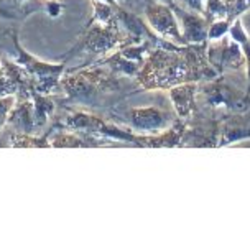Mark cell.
<instances>
[{
	"label": "cell",
	"mask_w": 250,
	"mask_h": 250,
	"mask_svg": "<svg viewBox=\"0 0 250 250\" xmlns=\"http://www.w3.org/2000/svg\"><path fill=\"white\" fill-rule=\"evenodd\" d=\"M208 43L158 46L145 58L137 83L140 89H169L183 83H203L219 76L208 61Z\"/></svg>",
	"instance_id": "1"
},
{
	"label": "cell",
	"mask_w": 250,
	"mask_h": 250,
	"mask_svg": "<svg viewBox=\"0 0 250 250\" xmlns=\"http://www.w3.org/2000/svg\"><path fill=\"white\" fill-rule=\"evenodd\" d=\"M61 89L66 97L60 101V105L81 104L86 107H114L120 99L133 94L140 87H127L119 74L105 66H83V69L69 71L61 79Z\"/></svg>",
	"instance_id": "2"
},
{
	"label": "cell",
	"mask_w": 250,
	"mask_h": 250,
	"mask_svg": "<svg viewBox=\"0 0 250 250\" xmlns=\"http://www.w3.org/2000/svg\"><path fill=\"white\" fill-rule=\"evenodd\" d=\"M2 48L10 56V61L21 66L33 81V91L42 94H51L53 91L61 92V76L66 73V62L50 64L28 55L19 43V30H3L0 33Z\"/></svg>",
	"instance_id": "3"
},
{
	"label": "cell",
	"mask_w": 250,
	"mask_h": 250,
	"mask_svg": "<svg viewBox=\"0 0 250 250\" xmlns=\"http://www.w3.org/2000/svg\"><path fill=\"white\" fill-rule=\"evenodd\" d=\"M125 38H127V33H124V30L120 28L117 19L109 21L91 19L89 23L84 26L83 33L79 35L78 43L71 48L69 55L64 58V62L79 56L94 60L96 56L105 55L107 51L117 48Z\"/></svg>",
	"instance_id": "4"
},
{
	"label": "cell",
	"mask_w": 250,
	"mask_h": 250,
	"mask_svg": "<svg viewBox=\"0 0 250 250\" xmlns=\"http://www.w3.org/2000/svg\"><path fill=\"white\" fill-rule=\"evenodd\" d=\"M196 102L204 109L214 110L222 115L244 112L250 109V99L245 91L232 86L224 78V74H219L209 81L198 83Z\"/></svg>",
	"instance_id": "5"
},
{
	"label": "cell",
	"mask_w": 250,
	"mask_h": 250,
	"mask_svg": "<svg viewBox=\"0 0 250 250\" xmlns=\"http://www.w3.org/2000/svg\"><path fill=\"white\" fill-rule=\"evenodd\" d=\"M114 120L127 125V128L135 130L137 133L151 135V133H160L167 130L173 125L176 119L168 110L162 107H132L127 112H110Z\"/></svg>",
	"instance_id": "6"
},
{
	"label": "cell",
	"mask_w": 250,
	"mask_h": 250,
	"mask_svg": "<svg viewBox=\"0 0 250 250\" xmlns=\"http://www.w3.org/2000/svg\"><path fill=\"white\" fill-rule=\"evenodd\" d=\"M206 55L209 64L217 74L235 73L245 68V56L240 44L230 37H222L214 42H208Z\"/></svg>",
	"instance_id": "7"
},
{
	"label": "cell",
	"mask_w": 250,
	"mask_h": 250,
	"mask_svg": "<svg viewBox=\"0 0 250 250\" xmlns=\"http://www.w3.org/2000/svg\"><path fill=\"white\" fill-rule=\"evenodd\" d=\"M144 7L150 28L158 37L175 44H181V46L186 44L185 40H183L180 23H178L176 15L171 10V7L165 5L162 2H156V0H144Z\"/></svg>",
	"instance_id": "8"
},
{
	"label": "cell",
	"mask_w": 250,
	"mask_h": 250,
	"mask_svg": "<svg viewBox=\"0 0 250 250\" xmlns=\"http://www.w3.org/2000/svg\"><path fill=\"white\" fill-rule=\"evenodd\" d=\"M171 10L175 12L176 20L180 23V30L186 44H203L208 43V30L209 21L204 13L189 10V8L181 7L178 2H173Z\"/></svg>",
	"instance_id": "9"
},
{
	"label": "cell",
	"mask_w": 250,
	"mask_h": 250,
	"mask_svg": "<svg viewBox=\"0 0 250 250\" xmlns=\"http://www.w3.org/2000/svg\"><path fill=\"white\" fill-rule=\"evenodd\" d=\"M250 140V109L244 112L226 114L221 122V135L217 146Z\"/></svg>",
	"instance_id": "10"
},
{
	"label": "cell",
	"mask_w": 250,
	"mask_h": 250,
	"mask_svg": "<svg viewBox=\"0 0 250 250\" xmlns=\"http://www.w3.org/2000/svg\"><path fill=\"white\" fill-rule=\"evenodd\" d=\"M7 124L15 130V133L21 135H35L37 124H35V109L33 101L30 97H19L15 107H12L10 115L7 117Z\"/></svg>",
	"instance_id": "11"
},
{
	"label": "cell",
	"mask_w": 250,
	"mask_h": 250,
	"mask_svg": "<svg viewBox=\"0 0 250 250\" xmlns=\"http://www.w3.org/2000/svg\"><path fill=\"white\" fill-rule=\"evenodd\" d=\"M196 92H198V83H183L168 89L169 99L175 105L178 119L186 120L193 115L196 107H198Z\"/></svg>",
	"instance_id": "12"
},
{
	"label": "cell",
	"mask_w": 250,
	"mask_h": 250,
	"mask_svg": "<svg viewBox=\"0 0 250 250\" xmlns=\"http://www.w3.org/2000/svg\"><path fill=\"white\" fill-rule=\"evenodd\" d=\"M46 0H0V19L23 21L33 12L42 10Z\"/></svg>",
	"instance_id": "13"
},
{
	"label": "cell",
	"mask_w": 250,
	"mask_h": 250,
	"mask_svg": "<svg viewBox=\"0 0 250 250\" xmlns=\"http://www.w3.org/2000/svg\"><path fill=\"white\" fill-rule=\"evenodd\" d=\"M229 37L232 40H235L240 48H242L244 51V56H245V73H247V87H245V94L250 97V38L247 35V31H245L242 21L240 19L234 20L229 28Z\"/></svg>",
	"instance_id": "14"
},
{
	"label": "cell",
	"mask_w": 250,
	"mask_h": 250,
	"mask_svg": "<svg viewBox=\"0 0 250 250\" xmlns=\"http://www.w3.org/2000/svg\"><path fill=\"white\" fill-rule=\"evenodd\" d=\"M232 21L229 19H219L211 21L208 30V42H214V40H219L226 35H229V28H230Z\"/></svg>",
	"instance_id": "15"
},
{
	"label": "cell",
	"mask_w": 250,
	"mask_h": 250,
	"mask_svg": "<svg viewBox=\"0 0 250 250\" xmlns=\"http://www.w3.org/2000/svg\"><path fill=\"white\" fill-rule=\"evenodd\" d=\"M13 104H15V99H13V96L0 97V128L5 125L7 117H8V114H10Z\"/></svg>",
	"instance_id": "16"
},
{
	"label": "cell",
	"mask_w": 250,
	"mask_h": 250,
	"mask_svg": "<svg viewBox=\"0 0 250 250\" xmlns=\"http://www.w3.org/2000/svg\"><path fill=\"white\" fill-rule=\"evenodd\" d=\"M43 10L48 13L50 19H56V17H60L62 13V10H64V5L60 2H56V0H46V2H44Z\"/></svg>",
	"instance_id": "17"
},
{
	"label": "cell",
	"mask_w": 250,
	"mask_h": 250,
	"mask_svg": "<svg viewBox=\"0 0 250 250\" xmlns=\"http://www.w3.org/2000/svg\"><path fill=\"white\" fill-rule=\"evenodd\" d=\"M185 5L189 8V10L204 13V5H206V0H180Z\"/></svg>",
	"instance_id": "18"
},
{
	"label": "cell",
	"mask_w": 250,
	"mask_h": 250,
	"mask_svg": "<svg viewBox=\"0 0 250 250\" xmlns=\"http://www.w3.org/2000/svg\"><path fill=\"white\" fill-rule=\"evenodd\" d=\"M102 2H107L109 5H112V7H115L119 3V0H102Z\"/></svg>",
	"instance_id": "19"
},
{
	"label": "cell",
	"mask_w": 250,
	"mask_h": 250,
	"mask_svg": "<svg viewBox=\"0 0 250 250\" xmlns=\"http://www.w3.org/2000/svg\"><path fill=\"white\" fill-rule=\"evenodd\" d=\"M158 2H162V3H165V5H169V7H171L175 0H158Z\"/></svg>",
	"instance_id": "20"
}]
</instances>
